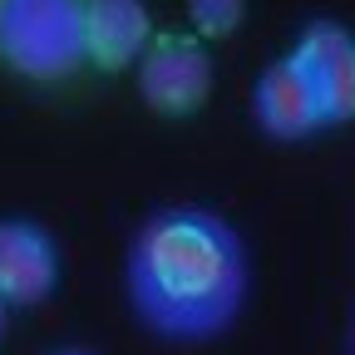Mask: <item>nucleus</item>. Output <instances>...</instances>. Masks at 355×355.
I'll return each instance as SVG.
<instances>
[{
    "label": "nucleus",
    "instance_id": "obj_1",
    "mask_svg": "<svg viewBox=\"0 0 355 355\" xmlns=\"http://www.w3.org/2000/svg\"><path fill=\"white\" fill-rule=\"evenodd\" d=\"M123 306L148 340L198 350L232 336L252 301V247L207 202H158L123 237Z\"/></svg>",
    "mask_w": 355,
    "mask_h": 355
},
{
    "label": "nucleus",
    "instance_id": "obj_2",
    "mask_svg": "<svg viewBox=\"0 0 355 355\" xmlns=\"http://www.w3.org/2000/svg\"><path fill=\"white\" fill-rule=\"evenodd\" d=\"M0 69L64 84L84 69V0H0Z\"/></svg>",
    "mask_w": 355,
    "mask_h": 355
},
{
    "label": "nucleus",
    "instance_id": "obj_3",
    "mask_svg": "<svg viewBox=\"0 0 355 355\" xmlns=\"http://www.w3.org/2000/svg\"><path fill=\"white\" fill-rule=\"evenodd\" d=\"M133 84L139 99L153 119H193L207 109L217 64H212V44L198 40L193 30H158L144 60L133 64Z\"/></svg>",
    "mask_w": 355,
    "mask_h": 355
},
{
    "label": "nucleus",
    "instance_id": "obj_4",
    "mask_svg": "<svg viewBox=\"0 0 355 355\" xmlns=\"http://www.w3.org/2000/svg\"><path fill=\"white\" fill-rule=\"evenodd\" d=\"M64 282V242L35 212H0V301L40 311Z\"/></svg>",
    "mask_w": 355,
    "mask_h": 355
},
{
    "label": "nucleus",
    "instance_id": "obj_5",
    "mask_svg": "<svg viewBox=\"0 0 355 355\" xmlns=\"http://www.w3.org/2000/svg\"><path fill=\"white\" fill-rule=\"evenodd\" d=\"M291 64L306 74L311 94L321 99V114L331 128L355 123V25L340 15H311L291 44Z\"/></svg>",
    "mask_w": 355,
    "mask_h": 355
},
{
    "label": "nucleus",
    "instance_id": "obj_6",
    "mask_svg": "<svg viewBox=\"0 0 355 355\" xmlns=\"http://www.w3.org/2000/svg\"><path fill=\"white\" fill-rule=\"evenodd\" d=\"M247 119L252 128L261 133L266 144H277V148H296V144H311L316 133H326V114H321V99L311 94V84L306 74L291 64V55H272L252 89H247Z\"/></svg>",
    "mask_w": 355,
    "mask_h": 355
},
{
    "label": "nucleus",
    "instance_id": "obj_7",
    "mask_svg": "<svg viewBox=\"0 0 355 355\" xmlns=\"http://www.w3.org/2000/svg\"><path fill=\"white\" fill-rule=\"evenodd\" d=\"M148 0H84V69L123 74L153 44Z\"/></svg>",
    "mask_w": 355,
    "mask_h": 355
},
{
    "label": "nucleus",
    "instance_id": "obj_8",
    "mask_svg": "<svg viewBox=\"0 0 355 355\" xmlns=\"http://www.w3.org/2000/svg\"><path fill=\"white\" fill-rule=\"evenodd\" d=\"M247 6L252 0H183V10H188V30L198 40H232L247 20Z\"/></svg>",
    "mask_w": 355,
    "mask_h": 355
},
{
    "label": "nucleus",
    "instance_id": "obj_9",
    "mask_svg": "<svg viewBox=\"0 0 355 355\" xmlns=\"http://www.w3.org/2000/svg\"><path fill=\"white\" fill-rule=\"evenodd\" d=\"M40 355H99V350H89V345H50V350H40Z\"/></svg>",
    "mask_w": 355,
    "mask_h": 355
},
{
    "label": "nucleus",
    "instance_id": "obj_10",
    "mask_svg": "<svg viewBox=\"0 0 355 355\" xmlns=\"http://www.w3.org/2000/svg\"><path fill=\"white\" fill-rule=\"evenodd\" d=\"M345 355H355V301H350V316H345Z\"/></svg>",
    "mask_w": 355,
    "mask_h": 355
},
{
    "label": "nucleus",
    "instance_id": "obj_11",
    "mask_svg": "<svg viewBox=\"0 0 355 355\" xmlns=\"http://www.w3.org/2000/svg\"><path fill=\"white\" fill-rule=\"evenodd\" d=\"M10 316H15V311H10L6 301H0V345H6V331H10Z\"/></svg>",
    "mask_w": 355,
    "mask_h": 355
}]
</instances>
